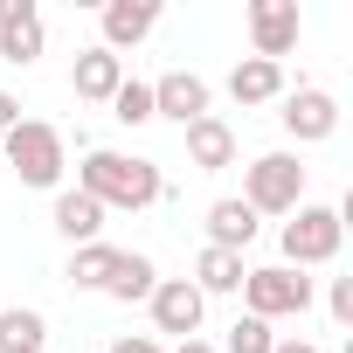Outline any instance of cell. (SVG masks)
<instances>
[{
    "mask_svg": "<svg viewBox=\"0 0 353 353\" xmlns=\"http://www.w3.org/2000/svg\"><path fill=\"white\" fill-rule=\"evenodd\" d=\"M277 243H284V270L332 263V256H339V243H346V215H339V208H325V201H298Z\"/></svg>",
    "mask_w": 353,
    "mask_h": 353,
    "instance_id": "cell-3",
    "label": "cell"
},
{
    "mask_svg": "<svg viewBox=\"0 0 353 353\" xmlns=\"http://www.w3.org/2000/svg\"><path fill=\"white\" fill-rule=\"evenodd\" d=\"M14 125H21V97H14V90H0V132H14Z\"/></svg>",
    "mask_w": 353,
    "mask_h": 353,
    "instance_id": "cell-25",
    "label": "cell"
},
{
    "mask_svg": "<svg viewBox=\"0 0 353 353\" xmlns=\"http://www.w3.org/2000/svg\"><path fill=\"white\" fill-rule=\"evenodd\" d=\"M42 49H49L42 8H35V0H0V63L28 70V63H42Z\"/></svg>",
    "mask_w": 353,
    "mask_h": 353,
    "instance_id": "cell-8",
    "label": "cell"
},
{
    "mask_svg": "<svg viewBox=\"0 0 353 353\" xmlns=\"http://www.w3.org/2000/svg\"><path fill=\"white\" fill-rule=\"evenodd\" d=\"M270 353H319V346H312V339H277Z\"/></svg>",
    "mask_w": 353,
    "mask_h": 353,
    "instance_id": "cell-26",
    "label": "cell"
},
{
    "mask_svg": "<svg viewBox=\"0 0 353 353\" xmlns=\"http://www.w3.org/2000/svg\"><path fill=\"white\" fill-rule=\"evenodd\" d=\"M152 284H159L152 256H139V250H118V263H111V284H104V298H118V305H145V298H152Z\"/></svg>",
    "mask_w": 353,
    "mask_h": 353,
    "instance_id": "cell-17",
    "label": "cell"
},
{
    "mask_svg": "<svg viewBox=\"0 0 353 353\" xmlns=\"http://www.w3.org/2000/svg\"><path fill=\"white\" fill-rule=\"evenodd\" d=\"M229 97L250 111V104H277L284 97V63H263V56H243L229 70Z\"/></svg>",
    "mask_w": 353,
    "mask_h": 353,
    "instance_id": "cell-15",
    "label": "cell"
},
{
    "mask_svg": "<svg viewBox=\"0 0 353 353\" xmlns=\"http://www.w3.org/2000/svg\"><path fill=\"white\" fill-rule=\"evenodd\" d=\"M284 132L298 139V145H319V139H332L339 132V97L332 90H319V83H298V90H284Z\"/></svg>",
    "mask_w": 353,
    "mask_h": 353,
    "instance_id": "cell-7",
    "label": "cell"
},
{
    "mask_svg": "<svg viewBox=\"0 0 353 353\" xmlns=\"http://www.w3.org/2000/svg\"><path fill=\"white\" fill-rule=\"evenodd\" d=\"M208 104H215V90L194 77V70H166L159 83H152V118H173V125H194V118H208Z\"/></svg>",
    "mask_w": 353,
    "mask_h": 353,
    "instance_id": "cell-9",
    "label": "cell"
},
{
    "mask_svg": "<svg viewBox=\"0 0 353 353\" xmlns=\"http://www.w3.org/2000/svg\"><path fill=\"white\" fill-rule=\"evenodd\" d=\"M0 159L21 173V188H63V166H70V139L42 118H21L14 132H0Z\"/></svg>",
    "mask_w": 353,
    "mask_h": 353,
    "instance_id": "cell-2",
    "label": "cell"
},
{
    "mask_svg": "<svg viewBox=\"0 0 353 353\" xmlns=\"http://www.w3.org/2000/svg\"><path fill=\"white\" fill-rule=\"evenodd\" d=\"M49 222H56V236H70L77 250H83V243H104V208H97L83 188H56V215H49Z\"/></svg>",
    "mask_w": 353,
    "mask_h": 353,
    "instance_id": "cell-14",
    "label": "cell"
},
{
    "mask_svg": "<svg viewBox=\"0 0 353 353\" xmlns=\"http://www.w3.org/2000/svg\"><path fill=\"white\" fill-rule=\"evenodd\" d=\"M111 118H118V125H152V83L125 77V83H118V97H111Z\"/></svg>",
    "mask_w": 353,
    "mask_h": 353,
    "instance_id": "cell-21",
    "label": "cell"
},
{
    "mask_svg": "<svg viewBox=\"0 0 353 353\" xmlns=\"http://www.w3.org/2000/svg\"><path fill=\"white\" fill-rule=\"evenodd\" d=\"M49 346V319L35 305H8L0 312V353H42Z\"/></svg>",
    "mask_w": 353,
    "mask_h": 353,
    "instance_id": "cell-19",
    "label": "cell"
},
{
    "mask_svg": "<svg viewBox=\"0 0 353 353\" xmlns=\"http://www.w3.org/2000/svg\"><path fill=\"white\" fill-rule=\"evenodd\" d=\"M118 83H125V56H111V49H83L77 70H70V90H77L83 104H111Z\"/></svg>",
    "mask_w": 353,
    "mask_h": 353,
    "instance_id": "cell-13",
    "label": "cell"
},
{
    "mask_svg": "<svg viewBox=\"0 0 353 353\" xmlns=\"http://www.w3.org/2000/svg\"><path fill=\"white\" fill-rule=\"evenodd\" d=\"M250 42L263 63L298 49V0H250Z\"/></svg>",
    "mask_w": 353,
    "mask_h": 353,
    "instance_id": "cell-10",
    "label": "cell"
},
{
    "mask_svg": "<svg viewBox=\"0 0 353 353\" xmlns=\"http://www.w3.org/2000/svg\"><path fill=\"white\" fill-rule=\"evenodd\" d=\"M145 312H152V325H159V332H173V339H201L208 298H201L188 277H159V284H152V298H145Z\"/></svg>",
    "mask_w": 353,
    "mask_h": 353,
    "instance_id": "cell-6",
    "label": "cell"
},
{
    "mask_svg": "<svg viewBox=\"0 0 353 353\" xmlns=\"http://www.w3.org/2000/svg\"><path fill=\"white\" fill-rule=\"evenodd\" d=\"M111 263H118V250L111 243H83V250H70V291H104L111 284Z\"/></svg>",
    "mask_w": 353,
    "mask_h": 353,
    "instance_id": "cell-20",
    "label": "cell"
},
{
    "mask_svg": "<svg viewBox=\"0 0 353 353\" xmlns=\"http://www.w3.org/2000/svg\"><path fill=\"white\" fill-rule=\"evenodd\" d=\"M305 201V166L298 152H256L243 166V208L250 215H291Z\"/></svg>",
    "mask_w": 353,
    "mask_h": 353,
    "instance_id": "cell-4",
    "label": "cell"
},
{
    "mask_svg": "<svg viewBox=\"0 0 353 353\" xmlns=\"http://www.w3.org/2000/svg\"><path fill=\"white\" fill-rule=\"evenodd\" d=\"M325 312H332V325H353V277L325 284Z\"/></svg>",
    "mask_w": 353,
    "mask_h": 353,
    "instance_id": "cell-23",
    "label": "cell"
},
{
    "mask_svg": "<svg viewBox=\"0 0 353 353\" xmlns=\"http://www.w3.org/2000/svg\"><path fill=\"white\" fill-rule=\"evenodd\" d=\"M111 353H166V346L145 339V332H125V339H111Z\"/></svg>",
    "mask_w": 353,
    "mask_h": 353,
    "instance_id": "cell-24",
    "label": "cell"
},
{
    "mask_svg": "<svg viewBox=\"0 0 353 353\" xmlns=\"http://www.w3.org/2000/svg\"><path fill=\"white\" fill-rule=\"evenodd\" d=\"M250 243H256V215H250L243 201H215V208H208V250H236V256H243Z\"/></svg>",
    "mask_w": 353,
    "mask_h": 353,
    "instance_id": "cell-18",
    "label": "cell"
},
{
    "mask_svg": "<svg viewBox=\"0 0 353 353\" xmlns=\"http://www.w3.org/2000/svg\"><path fill=\"white\" fill-rule=\"evenodd\" d=\"M77 188L111 215H139V208H152V201H166L173 188H166V173L152 166V159H139V152H83V166H77Z\"/></svg>",
    "mask_w": 353,
    "mask_h": 353,
    "instance_id": "cell-1",
    "label": "cell"
},
{
    "mask_svg": "<svg viewBox=\"0 0 353 353\" xmlns=\"http://www.w3.org/2000/svg\"><path fill=\"white\" fill-rule=\"evenodd\" d=\"M270 346H277V332H270L263 319H250V312H243V319L229 325V339H222V353H270Z\"/></svg>",
    "mask_w": 353,
    "mask_h": 353,
    "instance_id": "cell-22",
    "label": "cell"
},
{
    "mask_svg": "<svg viewBox=\"0 0 353 353\" xmlns=\"http://www.w3.org/2000/svg\"><path fill=\"white\" fill-rule=\"evenodd\" d=\"M104 42L97 49H111V56H125V49H139L152 28H159V0H104Z\"/></svg>",
    "mask_w": 353,
    "mask_h": 353,
    "instance_id": "cell-11",
    "label": "cell"
},
{
    "mask_svg": "<svg viewBox=\"0 0 353 353\" xmlns=\"http://www.w3.org/2000/svg\"><path fill=\"white\" fill-rule=\"evenodd\" d=\"M181 139H188V166H201V173H229V166H236V132H229V118L208 111V118H194Z\"/></svg>",
    "mask_w": 353,
    "mask_h": 353,
    "instance_id": "cell-12",
    "label": "cell"
},
{
    "mask_svg": "<svg viewBox=\"0 0 353 353\" xmlns=\"http://www.w3.org/2000/svg\"><path fill=\"white\" fill-rule=\"evenodd\" d=\"M243 305H250V319H298L305 305H312V277L305 270H284V263H263V270H250L243 277Z\"/></svg>",
    "mask_w": 353,
    "mask_h": 353,
    "instance_id": "cell-5",
    "label": "cell"
},
{
    "mask_svg": "<svg viewBox=\"0 0 353 353\" xmlns=\"http://www.w3.org/2000/svg\"><path fill=\"white\" fill-rule=\"evenodd\" d=\"M173 353H215L208 339H181V346H173Z\"/></svg>",
    "mask_w": 353,
    "mask_h": 353,
    "instance_id": "cell-27",
    "label": "cell"
},
{
    "mask_svg": "<svg viewBox=\"0 0 353 353\" xmlns=\"http://www.w3.org/2000/svg\"><path fill=\"white\" fill-rule=\"evenodd\" d=\"M243 277H250V263H243L236 250H201L188 284H194L201 298H229V291H243Z\"/></svg>",
    "mask_w": 353,
    "mask_h": 353,
    "instance_id": "cell-16",
    "label": "cell"
}]
</instances>
